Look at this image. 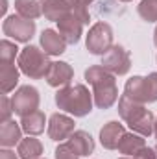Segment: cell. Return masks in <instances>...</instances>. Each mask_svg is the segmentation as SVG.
<instances>
[{"mask_svg": "<svg viewBox=\"0 0 157 159\" xmlns=\"http://www.w3.org/2000/svg\"><path fill=\"white\" fill-rule=\"evenodd\" d=\"M56 106L63 113L72 115L74 119H79V117H87L92 111L94 98H92V93L83 83H74V85L57 89Z\"/></svg>", "mask_w": 157, "mask_h": 159, "instance_id": "1", "label": "cell"}, {"mask_svg": "<svg viewBox=\"0 0 157 159\" xmlns=\"http://www.w3.org/2000/svg\"><path fill=\"white\" fill-rule=\"evenodd\" d=\"M17 65H19L20 72L30 80H41L46 78V74L52 67V61H50V56L43 48L35 46V44H28V46L20 48Z\"/></svg>", "mask_w": 157, "mask_h": 159, "instance_id": "2", "label": "cell"}, {"mask_svg": "<svg viewBox=\"0 0 157 159\" xmlns=\"http://www.w3.org/2000/svg\"><path fill=\"white\" fill-rule=\"evenodd\" d=\"M113 28L109 22H94L89 28V34L85 37V46L89 54L92 56H104L111 46H113Z\"/></svg>", "mask_w": 157, "mask_h": 159, "instance_id": "3", "label": "cell"}, {"mask_svg": "<svg viewBox=\"0 0 157 159\" xmlns=\"http://www.w3.org/2000/svg\"><path fill=\"white\" fill-rule=\"evenodd\" d=\"M2 32L6 37L13 39L15 43H30L35 35V20L24 19L19 13L7 15L2 22Z\"/></svg>", "mask_w": 157, "mask_h": 159, "instance_id": "4", "label": "cell"}, {"mask_svg": "<svg viewBox=\"0 0 157 159\" xmlns=\"http://www.w3.org/2000/svg\"><path fill=\"white\" fill-rule=\"evenodd\" d=\"M11 102H13L15 115H19V117L30 115V113L39 109V104H41L39 91L34 85H20L15 91V94L11 96Z\"/></svg>", "mask_w": 157, "mask_h": 159, "instance_id": "5", "label": "cell"}, {"mask_svg": "<svg viewBox=\"0 0 157 159\" xmlns=\"http://www.w3.org/2000/svg\"><path fill=\"white\" fill-rule=\"evenodd\" d=\"M113 76H124L129 72L131 69V56L129 52L120 46V44H113L104 56H102V63Z\"/></svg>", "mask_w": 157, "mask_h": 159, "instance_id": "6", "label": "cell"}, {"mask_svg": "<svg viewBox=\"0 0 157 159\" xmlns=\"http://www.w3.org/2000/svg\"><path fill=\"white\" fill-rule=\"evenodd\" d=\"M92 98L98 109H109L115 106V102L118 100V87L113 74L109 78L102 80L100 83L92 85Z\"/></svg>", "mask_w": 157, "mask_h": 159, "instance_id": "7", "label": "cell"}, {"mask_svg": "<svg viewBox=\"0 0 157 159\" xmlns=\"http://www.w3.org/2000/svg\"><path fill=\"white\" fill-rule=\"evenodd\" d=\"M48 137L56 143H63V141H69V137L76 131L74 129V119L65 115V113H54L50 119H48Z\"/></svg>", "mask_w": 157, "mask_h": 159, "instance_id": "8", "label": "cell"}, {"mask_svg": "<svg viewBox=\"0 0 157 159\" xmlns=\"http://www.w3.org/2000/svg\"><path fill=\"white\" fill-rule=\"evenodd\" d=\"M44 80H46V83L50 87H56V89L72 85L74 69L67 61H52V67H50V70H48V74H46Z\"/></svg>", "mask_w": 157, "mask_h": 159, "instance_id": "9", "label": "cell"}, {"mask_svg": "<svg viewBox=\"0 0 157 159\" xmlns=\"http://www.w3.org/2000/svg\"><path fill=\"white\" fill-rule=\"evenodd\" d=\"M57 32L63 35V39L69 44H78L83 35V22L70 11L57 22Z\"/></svg>", "mask_w": 157, "mask_h": 159, "instance_id": "10", "label": "cell"}, {"mask_svg": "<svg viewBox=\"0 0 157 159\" xmlns=\"http://www.w3.org/2000/svg\"><path fill=\"white\" fill-rule=\"evenodd\" d=\"M67 41L63 39V35L57 30L46 28L41 32V48L48 54V56H61L67 50Z\"/></svg>", "mask_w": 157, "mask_h": 159, "instance_id": "11", "label": "cell"}, {"mask_svg": "<svg viewBox=\"0 0 157 159\" xmlns=\"http://www.w3.org/2000/svg\"><path fill=\"white\" fill-rule=\"evenodd\" d=\"M126 129L124 124H120L118 120H109L107 124H104V128L100 129V144L105 150H117L120 139L124 137Z\"/></svg>", "mask_w": 157, "mask_h": 159, "instance_id": "12", "label": "cell"}, {"mask_svg": "<svg viewBox=\"0 0 157 159\" xmlns=\"http://www.w3.org/2000/svg\"><path fill=\"white\" fill-rule=\"evenodd\" d=\"M144 111H146L144 104H141V102H137V100H133V98H129L126 94H122L118 98V115L126 124L135 122Z\"/></svg>", "mask_w": 157, "mask_h": 159, "instance_id": "13", "label": "cell"}, {"mask_svg": "<svg viewBox=\"0 0 157 159\" xmlns=\"http://www.w3.org/2000/svg\"><path fill=\"white\" fill-rule=\"evenodd\" d=\"M22 141V126L15 120H6L0 124V146L2 148H13Z\"/></svg>", "mask_w": 157, "mask_h": 159, "instance_id": "14", "label": "cell"}, {"mask_svg": "<svg viewBox=\"0 0 157 159\" xmlns=\"http://www.w3.org/2000/svg\"><path fill=\"white\" fill-rule=\"evenodd\" d=\"M20 78V69L15 63H0V91L2 94H9L15 91Z\"/></svg>", "mask_w": 157, "mask_h": 159, "instance_id": "15", "label": "cell"}, {"mask_svg": "<svg viewBox=\"0 0 157 159\" xmlns=\"http://www.w3.org/2000/svg\"><path fill=\"white\" fill-rule=\"evenodd\" d=\"M146 146V139L142 137V135H139V133H135V131H126L124 133V137L120 139V143H118V152L120 154H124V156H128V157H135L142 148Z\"/></svg>", "mask_w": 157, "mask_h": 159, "instance_id": "16", "label": "cell"}, {"mask_svg": "<svg viewBox=\"0 0 157 159\" xmlns=\"http://www.w3.org/2000/svg\"><path fill=\"white\" fill-rule=\"evenodd\" d=\"M20 126H22V131H24L26 135H32V137L41 135V133L44 131V128H48L46 115H44L41 109H37V111H34V113H30V115L20 117Z\"/></svg>", "mask_w": 157, "mask_h": 159, "instance_id": "17", "label": "cell"}, {"mask_svg": "<svg viewBox=\"0 0 157 159\" xmlns=\"http://www.w3.org/2000/svg\"><path fill=\"white\" fill-rule=\"evenodd\" d=\"M67 143L74 148V152L78 154L79 157L91 156V154L94 152V139H92L91 133H87L85 129H76V131L69 137Z\"/></svg>", "mask_w": 157, "mask_h": 159, "instance_id": "18", "label": "cell"}, {"mask_svg": "<svg viewBox=\"0 0 157 159\" xmlns=\"http://www.w3.org/2000/svg\"><path fill=\"white\" fill-rule=\"evenodd\" d=\"M124 94L141 102V104H148V85L144 76H131L124 85Z\"/></svg>", "mask_w": 157, "mask_h": 159, "instance_id": "19", "label": "cell"}, {"mask_svg": "<svg viewBox=\"0 0 157 159\" xmlns=\"http://www.w3.org/2000/svg\"><path fill=\"white\" fill-rule=\"evenodd\" d=\"M17 154L20 159H41L43 156V143L39 139L28 135L22 137V141L17 144Z\"/></svg>", "mask_w": 157, "mask_h": 159, "instance_id": "20", "label": "cell"}, {"mask_svg": "<svg viewBox=\"0 0 157 159\" xmlns=\"http://www.w3.org/2000/svg\"><path fill=\"white\" fill-rule=\"evenodd\" d=\"M72 11V7L65 2V0H44V7H43V15L46 20L52 22H59L65 15H69Z\"/></svg>", "mask_w": 157, "mask_h": 159, "instance_id": "21", "label": "cell"}, {"mask_svg": "<svg viewBox=\"0 0 157 159\" xmlns=\"http://www.w3.org/2000/svg\"><path fill=\"white\" fill-rule=\"evenodd\" d=\"M43 7H44V0H15V11L30 20L43 17Z\"/></svg>", "mask_w": 157, "mask_h": 159, "instance_id": "22", "label": "cell"}, {"mask_svg": "<svg viewBox=\"0 0 157 159\" xmlns=\"http://www.w3.org/2000/svg\"><path fill=\"white\" fill-rule=\"evenodd\" d=\"M128 126H129L131 131H135V133H139V135H142V137H150V135H154L155 117H154V113H152L150 109H146L135 122H131V124H128Z\"/></svg>", "mask_w": 157, "mask_h": 159, "instance_id": "23", "label": "cell"}, {"mask_svg": "<svg viewBox=\"0 0 157 159\" xmlns=\"http://www.w3.org/2000/svg\"><path fill=\"white\" fill-rule=\"evenodd\" d=\"M19 54H20V50L15 41H0V63H15V59H19Z\"/></svg>", "mask_w": 157, "mask_h": 159, "instance_id": "24", "label": "cell"}, {"mask_svg": "<svg viewBox=\"0 0 157 159\" xmlns=\"http://www.w3.org/2000/svg\"><path fill=\"white\" fill-rule=\"evenodd\" d=\"M137 13L146 22H157V0H141Z\"/></svg>", "mask_w": 157, "mask_h": 159, "instance_id": "25", "label": "cell"}, {"mask_svg": "<svg viewBox=\"0 0 157 159\" xmlns=\"http://www.w3.org/2000/svg\"><path fill=\"white\" fill-rule=\"evenodd\" d=\"M111 76V72L104 67V65H91L87 70H85V81L89 83V85H96V83H100L102 80L109 78Z\"/></svg>", "mask_w": 157, "mask_h": 159, "instance_id": "26", "label": "cell"}, {"mask_svg": "<svg viewBox=\"0 0 157 159\" xmlns=\"http://www.w3.org/2000/svg\"><path fill=\"white\" fill-rule=\"evenodd\" d=\"M92 2L94 0H76V4L72 7V13L83 22V26L89 24V20H91V6H92Z\"/></svg>", "mask_w": 157, "mask_h": 159, "instance_id": "27", "label": "cell"}, {"mask_svg": "<svg viewBox=\"0 0 157 159\" xmlns=\"http://www.w3.org/2000/svg\"><path fill=\"white\" fill-rule=\"evenodd\" d=\"M15 115L13 111V102L7 94H2L0 98V124L6 122V120H11V117Z\"/></svg>", "mask_w": 157, "mask_h": 159, "instance_id": "28", "label": "cell"}, {"mask_svg": "<svg viewBox=\"0 0 157 159\" xmlns=\"http://www.w3.org/2000/svg\"><path fill=\"white\" fill-rule=\"evenodd\" d=\"M54 157L56 159H79V156L74 152V148H72L69 143H61V144L56 148Z\"/></svg>", "mask_w": 157, "mask_h": 159, "instance_id": "29", "label": "cell"}, {"mask_svg": "<svg viewBox=\"0 0 157 159\" xmlns=\"http://www.w3.org/2000/svg\"><path fill=\"white\" fill-rule=\"evenodd\" d=\"M146 85H148V104L157 102V72H150L146 76Z\"/></svg>", "mask_w": 157, "mask_h": 159, "instance_id": "30", "label": "cell"}, {"mask_svg": "<svg viewBox=\"0 0 157 159\" xmlns=\"http://www.w3.org/2000/svg\"><path fill=\"white\" fill-rule=\"evenodd\" d=\"M135 159H157V152L155 148H150V146H144L137 156H135Z\"/></svg>", "mask_w": 157, "mask_h": 159, "instance_id": "31", "label": "cell"}, {"mask_svg": "<svg viewBox=\"0 0 157 159\" xmlns=\"http://www.w3.org/2000/svg\"><path fill=\"white\" fill-rule=\"evenodd\" d=\"M0 159H20L19 154H15L11 148H2L0 150Z\"/></svg>", "mask_w": 157, "mask_h": 159, "instance_id": "32", "label": "cell"}, {"mask_svg": "<svg viewBox=\"0 0 157 159\" xmlns=\"http://www.w3.org/2000/svg\"><path fill=\"white\" fill-rule=\"evenodd\" d=\"M154 44L157 46V26H155V30H154Z\"/></svg>", "mask_w": 157, "mask_h": 159, "instance_id": "33", "label": "cell"}, {"mask_svg": "<svg viewBox=\"0 0 157 159\" xmlns=\"http://www.w3.org/2000/svg\"><path fill=\"white\" fill-rule=\"evenodd\" d=\"M65 2H67V4H69L70 7H74V4H76V0H65Z\"/></svg>", "mask_w": 157, "mask_h": 159, "instance_id": "34", "label": "cell"}, {"mask_svg": "<svg viewBox=\"0 0 157 159\" xmlns=\"http://www.w3.org/2000/svg\"><path fill=\"white\" fill-rule=\"evenodd\" d=\"M154 135H155V139H157V117H155V128H154Z\"/></svg>", "mask_w": 157, "mask_h": 159, "instance_id": "35", "label": "cell"}, {"mask_svg": "<svg viewBox=\"0 0 157 159\" xmlns=\"http://www.w3.org/2000/svg\"><path fill=\"white\" fill-rule=\"evenodd\" d=\"M120 159H135V157H128V156H126V157H120Z\"/></svg>", "mask_w": 157, "mask_h": 159, "instance_id": "36", "label": "cell"}, {"mask_svg": "<svg viewBox=\"0 0 157 159\" xmlns=\"http://www.w3.org/2000/svg\"><path fill=\"white\" fill-rule=\"evenodd\" d=\"M120 2H131V0H120Z\"/></svg>", "mask_w": 157, "mask_h": 159, "instance_id": "37", "label": "cell"}, {"mask_svg": "<svg viewBox=\"0 0 157 159\" xmlns=\"http://www.w3.org/2000/svg\"><path fill=\"white\" fill-rule=\"evenodd\" d=\"M155 152H157V144H155Z\"/></svg>", "mask_w": 157, "mask_h": 159, "instance_id": "38", "label": "cell"}, {"mask_svg": "<svg viewBox=\"0 0 157 159\" xmlns=\"http://www.w3.org/2000/svg\"><path fill=\"white\" fill-rule=\"evenodd\" d=\"M155 61H157V57H155Z\"/></svg>", "mask_w": 157, "mask_h": 159, "instance_id": "39", "label": "cell"}, {"mask_svg": "<svg viewBox=\"0 0 157 159\" xmlns=\"http://www.w3.org/2000/svg\"><path fill=\"white\" fill-rule=\"evenodd\" d=\"M41 159H43V157H41Z\"/></svg>", "mask_w": 157, "mask_h": 159, "instance_id": "40", "label": "cell"}]
</instances>
